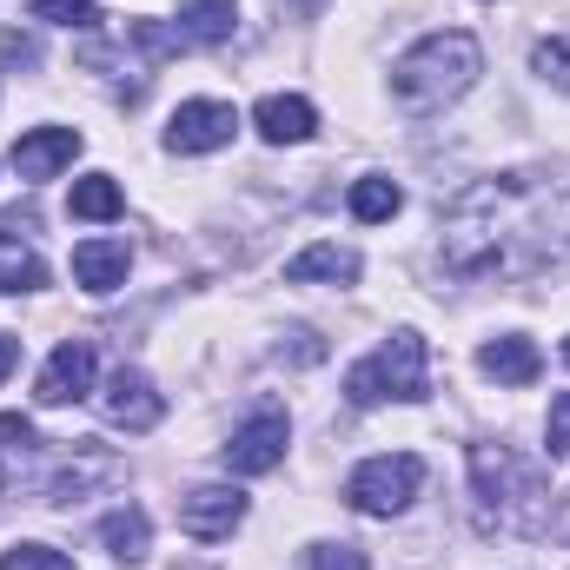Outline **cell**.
<instances>
[{"mask_svg":"<svg viewBox=\"0 0 570 570\" xmlns=\"http://www.w3.org/2000/svg\"><path fill=\"white\" fill-rule=\"evenodd\" d=\"M0 570H73L67 551H53V544H20V551H7Z\"/></svg>","mask_w":570,"mask_h":570,"instance_id":"cell-25","label":"cell"},{"mask_svg":"<svg viewBox=\"0 0 570 570\" xmlns=\"http://www.w3.org/2000/svg\"><path fill=\"white\" fill-rule=\"evenodd\" d=\"M179 40H186V47H219V40H233V0H186V7H179Z\"/></svg>","mask_w":570,"mask_h":570,"instance_id":"cell-17","label":"cell"},{"mask_svg":"<svg viewBox=\"0 0 570 570\" xmlns=\"http://www.w3.org/2000/svg\"><path fill=\"white\" fill-rule=\"evenodd\" d=\"M127 266H134L127 239H80V246H73V279L87 285V292H114V285H127Z\"/></svg>","mask_w":570,"mask_h":570,"instance_id":"cell-14","label":"cell"},{"mask_svg":"<svg viewBox=\"0 0 570 570\" xmlns=\"http://www.w3.org/2000/svg\"><path fill=\"white\" fill-rule=\"evenodd\" d=\"M87 392H94V345H87V338L53 345V358H47L33 399H40V405H73V399H87Z\"/></svg>","mask_w":570,"mask_h":570,"instance_id":"cell-11","label":"cell"},{"mask_svg":"<svg viewBox=\"0 0 570 570\" xmlns=\"http://www.w3.org/2000/svg\"><path fill=\"white\" fill-rule=\"evenodd\" d=\"M285 7H298V13H312V7H318V0H285Z\"/></svg>","mask_w":570,"mask_h":570,"instance_id":"cell-31","label":"cell"},{"mask_svg":"<svg viewBox=\"0 0 570 570\" xmlns=\"http://www.w3.org/2000/svg\"><path fill=\"white\" fill-rule=\"evenodd\" d=\"M233 127H239V114L226 100H186L166 120V146L173 153H219V146L233 140Z\"/></svg>","mask_w":570,"mask_h":570,"instance_id":"cell-8","label":"cell"},{"mask_svg":"<svg viewBox=\"0 0 570 570\" xmlns=\"http://www.w3.org/2000/svg\"><path fill=\"white\" fill-rule=\"evenodd\" d=\"M285 438H292V419H285L279 405H259L246 425L233 431V444H226V471H233V478H266V471L285 458Z\"/></svg>","mask_w":570,"mask_h":570,"instance_id":"cell-6","label":"cell"},{"mask_svg":"<svg viewBox=\"0 0 570 570\" xmlns=\"http://www.w3.org/2000/svg\"><path fill=\"white\" fill-rule=\"evenodd\" d=\"M564 365H570V338H564Z\"/></svg>","mask_w":570,"mask_h":570,"instance_id":"cell-32","label":"cell"},{"mask_svg":"<svg viewBox=\"0 0 570 570\" xmlns=\"http://www.w3.org/2000/svg\"><path fill=\"white\" fill-rule=\"evenodd\" d=\"M451 279H544L570 273V186L551 173H498L444 206Z\"/></svg>","mask_w":570,"mask_h":570,"instance_id":"cell-1","label":"cell"},{"mask_svg":"<svg viewBox=\"0 0 570 570\" xmlns=\"http://www.w3.org/2000/svg\"><path fill=\"white\" fill-rule=\"evenodd\" d=\"M478 365H484V379H498V385H531V379L544 372V352H538L531 338L504 332V338H491V345L478 352Z\"/></svg>","mask_w":570,"mask_h":570,"instance_id":"cell-15","label":"cell"},{"mask_svg":"<svg viewBox=\"0 0 570 570\" xmlns=\"http://www.w3.org/2000/svg\"><path fill=\"white\" fill-rule=\"evenodd\" d=\"M531 67H538V80H551V87H564V94H570V33H558V40H538Z\"/></svg>","mask_w":570,"mask_h":570,"instance_id":"cell-23","label":"cell"},{"mask_svg":"<svg viewBox=\"0 0 570 570\" xmlns=\"http://www.w3.org/2000/svg\"><path fill=\"white\" fill-rule=\"evenodd\" d=\"M120 478V458L107 451V444H94V438H73V451H67V464L47 478V504H80L94 484H114Z\"/></svg>","mask_w":570,"mask_h":570,"instance_id":"cell-7","label":"cell"},{"mask_svg":"<svg viewBox=\"0 0 570 570\" xmlns=\"http://www.w3.org/2000/svg\"><path fill=\"white\" fill-rule=\"evenodd\" d=\"M27 13L47 20V27H80V33L100 27V7L94 0H27Z\"/></svg>","mask_w":570,"mask_h":570,"instance_id":"cell-21","label":"cell"},{"mask_svg":"<svg viewBox=\"0 0 570 570\" xmlns=\"http://www.w3.org/2000/svg\"><path fill=\"white\" fill-rule=\"evenodd\" d=\"M345 399H352L358 412H372V405H385V399H405V405L431 399L425 338H419V332H392L372 358H358V365L345 372Z\"/></svg>","mask_w":570,"mask_h":570,"instance_id":"cell-4","label":"cell"},{"mask_svg":"<svg viewBox=\"0 0 570 570\" xmlns=\"http://www.w3.org/2000/svg\"><path fill=\"white\" fill-rule=\"evenodd\" d=\"M253 127L273 146H305L318 134V114H312V100H298V94H266V100L253 107Z\"/></svg>","mask_w":570,"mask_h":570,"instance_id":"cell-13","label":"cell"},{"mask_svg":"<svg viewBox=\"0 0 570 570\" xmlns=\"http://www.w3.org/2000/svg\"><path fill=\"white\" fill-rule=\"evenodd\" d=\"M33 233H40V213H33V206H7V213H0V239H7V246H20V239H33Z\"/></svg>","mask_w":570,"mask_h":570,"instance_id":"cell-26","label":"cell"},{"mask_svg":"<svg viewBox=\"0 0 570 570\" xmlns=\"http://www.w3.org/2000/svg\"><path fill=\"white\" fill-rule=\"evenodd\" d=\"M544 438H551V458H564L570 451V392L551 399V431H544Z\"/></svg>","mask_w":570,"mask_h":570,"instance_id":"cell-27","label":"cell"},{"mask_svg":"<svg viewBox=\"0 0 570 570\" xmlns=\"http://www.w3.org/2000/svg\"><path fill=\"white\" fill-rule=\"evenodd\" d=\"M13 365H20V345H13V338H7V332H0V379H7V372H13Z\"/></svg>","mask_w":570,"mask_h":570,"instance_id":"cell-30","label":"cell"},{"mask_svg":"<svg viewBox=\"0 0 570 570\" xmlns=\"http://www.w3.org/2000/svg\"><path fill=\"white\" fill-rule=\"evenodd\" d=\"M292 285H312V279H332V285H352L358 279V253L352 246H305L292 266H285Z\"/></svg>","mask_w":570,"mask_h":570,"instance_id":"cell-16","label":"cell"},{"mask_svg":"<svg viewBox=\"0 0 570 570\" xmlns=\"http://www.w3.org/2000/svg\"><path fill=\"white\" fill-rule=\"evenodd\" d=\"M298 570H372V564H365L358 544H312V551L298 558Z\"/></svg>","mask_w":570,"mask_h":570,"instance_id":"cell-24","label":"cell"},{"mask_svg":"<svg viewBox=\"0 0 570 570\" xmlns=\"http://www.w3.org/2000/svg\"><path fill=\"white\" fill-rule=\"evenodd\" d=\"M120 213H127V193H120L114 173H87V179H73V219H120Z\"/></svg>","mask_w":570,"mask_h":570,"instance_id":"cell-19","label":"cell"},{"mask_svg":"<svg viewBox=\"0 0 570 570\" xmlns=\"http://www.w3.org/2000/svg\"><path fill=\"white\" fill-rule=\"evenodd\" d=\"M0 60H20V67H33V60H40V47H33L27 33H0Z\"/></svg>","mask_w":570,"mask_h":570,"instance_id":"cell-28","label":"cell"},{"mask_svg":"<svg viewBox=\"0 0 570 570\" xmlns=\"http://www.w3.org/2000/svg\"><path fill=\"white\" fill-rule=\"evenodd\" d=\"M100 544L120 558V564H140L146 558V544H153V524H146V511H114V518H100Z\"/></svg>","mask_w":570,"mask_h":570,"instance_id":"cell-18","label":"cell"},{"mask_svg":"<svg viewBox=\"0 0 570 570\" xmlns=\"http://www.w3.org/2000/svg\"><path fill=\"white\" fill-rule=\"evenodd\" d=\"M564 518H570V511H564Z\"/></svg>","mask_w":570,"mask_h":570,"instance_id":"cell-33","label":"cell"},{"mask_svg":"<svg viewBox=\"0 0 570 570\" xmlns=\"http://www.w3.org/2000/svg\"><path fill=\"white\" fill-rule=\"evenodd\" d=\"M0 438H7L13 451H33V425H27L20 412H7V419H0Z\"/></svg>","mask_w":570,"mask_h":570,"instance_id":"cell-29","label":"cell"},{"mask_svg":"<svg viewBox=\"0 0 570 570\" xmlns=\"http://www.w3.org/2000/svg\"><path fill=\"white\" fill-rule=\"evenodd\" d=\"M399 206H405L399 179H385V173H365V179H352V219H365V226H385Z\"/></svg>","mask_w":570,"mask_h":570,"instance_id":"cell-20","label":"cell"},{"mask_svg":"<svg viewBox=\"0 0 570 570\" xmlns=\"http://www.w3.org/2000/svg\"><path fill=\"white\" fill-rule=\"evenodd\" d=\"M239 518H246V491H233V484H199V491L179 498L186 538H206V544H213V538H233Z\"/></svg>","mask_w":570,"mask_h":570,"instance_id":"cell-9","label":"cell"},{"mask_svg":"<svg viewBox=\"0 0 570 570\" xmlns=\"http://www.w3.org/2000/svg\"><path fill=\"white\" fill-rule=\"evenodd\" d=\"M484 73V53H478V40L471 33H425L412 53H399V67H392V100L405 107V114H444L451 100H464L471 94V80Z\"/></svg>","mask_w":570,"mask_h":570,"instance_id":"cell-3","label":"cell"},{"mask_svg":"<svg viewBox=\"0 0 570 570\" xmlns=\"http://www.w3.org/2000/svg\"><path fill=\"white\" fill-rule=\"evenodd\" d=\"M73 159H80V134L73 127H33V134L13 140V173L20 179H53Z\"/></svg>","mask_w":570,"mask_h":570,"instance_id":"cell-12","label":"cell"},{"mask_svg":"<svg viewBox=\"0 0 570 570\" xmlns=\"http://www.w3.org/2000/svg\"><path fill=\"white\" fill-rule=\"evenodd\" d=\"M47 285V266L33 259V253H7L0 259V298H13V292H40Z\"/></svg>","mask_w":570,"mask_h":570,"instance_id":"cell-22","label":"cell"},{"mask_svg":"<svg viewBox=\"0 0 570 570\" xmlns=\"http://www.w3.org/2000/svg\"><path fill=\"white\" fill-rule=\"evenodd\" d=\"M471 491L484 531H518V538L551 531V484L511 444H471Z\"/></svg>","mask_w":570,"mask_h":570,"instance_id":"cell-2","label":"cell"},{"mask_svg":"<svg viewBox=\"0 0 570 570\" xmlns=\"http://www.w3.org/2000/svg\"><path fill=\"white\" fill-rule=\"evenodd\" d=\"M425 484V458L412 451H385V458H365L352 478H345V504L365 511V518H399Z\"/></svg>","mask_w":570,"mask_h":570,"instance_id":"cell-5","label":"cell"},{"mask_svg":"<svg viewBox=\"0 0 570 570\" xmlns=\"http://www.w3.org/2000/svg\"><path fill=\"white\" fill-rule=\"evenodd\" d=\"M107 425H120V431H153L159 419H166V399L153 392V379L146 372H134V365H120L114 379H107Z\"/></svg>","mask_w":570,"mask_h":570,"instance_id":"cell-10","label":"cell"}]
</instances>
